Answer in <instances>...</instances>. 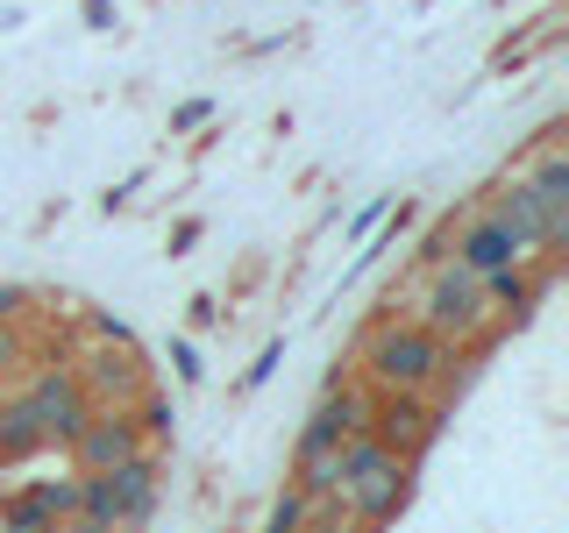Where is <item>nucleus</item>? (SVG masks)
<instances>
[{
    "instance_id": "18",
    "label": "nucleus",
    "mask_w": 569,
    "mask_h": 533,
    "mask_svg": "<svg viewBox=\"0 0 569 533\" xmlns=\"http://www.w3.org/2000/svg\"><path fill=\"white\" fill-rule=\"evenodd\" d=\"M171 363H178L186 384H200V349H192V342H171Z\"/></svg>"
},
{
    "instance_id": "15",
    "label": "nucleus",
    "mask_w": 569,
    "mask_h": 533,
    "mask_svg": "<svg viewBox=\"0 0 569 533\" xmlns=\"http://www.w3.org/2000/svg\"><path fill=\"white\" fill-rule=\"evenodd\" d=\"M22 355H29L22 328H14V320H0V378H14V370H22Z\"/></svg>"
},
{
    "instance_id": "14",
    "label": "nucleus",
    "mask_w": 569,
    "mask_h": 533,
    "mask_svg": "<svg viewBox=\"0 0 569 533\" xmlns=\"http://www.w3.org/2000/svg\"><path fill=\"white\" fill-rule=\"evenodd\" d=\"M136 426H142V441H164L171 434V399L142 391V399H136Z\"/></svg>"
},
{
    "instance_id": "9",
    "label": "nucleus",
    "mask_w": 569,
    "mask_h": 533,
    "mask_svg": "<svg viewBox=\"0 0 569 533\" xmlns=\"http://www.w3.org/2000/svg\"><path fill=\"white\" fill-rule=\"evenodd\" d=\"M100 484H107V512H114V533H136V526H150V512H157V491H164L157 449L129 455L121 470H107Z\"/></svg>"
},
{
    "instance_id": "3",
    "label": "nucleus",
    "mask_w": 569,
    "mask_h": 533,
    "mask_svg": "<svg viewBox=\"0 0 569 533\" xmlns=\"http://www.w3.org/2000/svg\"><path fill=\"white\" fill-rule=\"evenodd\" d=\"M406 320L427 328L441 349H485L498 334V313H491L485 284L462 271V263H427V284H420V299H413Z\"/></svg>"
},
{
    "instance_id": "1",
    "label": "nucleus",
    "mask_w": 569,
    "mask_h": 533,
    "mask_svg": "<svg viewBox=\"0 0 569 533\" xmlns=\"http://www.w3.org/2000/svg\"><path fill=\"white\" fill-rule=\"evenodd\" d=\"M449 370H456V349H441L427 328H413V320H399V313H385L378 328L363 334V349H356V384L378 391V399H391V391L435 399Z\"/></svg>"
},
{
    "instance_id": "10",
    "label": "nucleus",
    "mask_w": 569,
    "mask_h": 533,
    "mask_svg": "<svg viewBox=\"0 0 569 533\" xmlns=\"http://www.w3.org/2000/svg\"><path fill=\"white\" fill-rule=\"evenodd\" d=\"M520 178H527V192H533V200H541V213H548V221H556L562 235H569V150L556 142V129L541 135V150H533V164H527Z\"/></svg>"
},
{
    "instance_id": "19",
    "label": "nucleus",
    "mask_w": 569,
    "mask_h": 533,
    "mask_svg": "<svg viewBox=\"0 0 569 533\" xmlns=\"http://www.w3.org/2000/svg\"><path fill=\"white\" fill-rule=\"evenodd\" d=\"M22 306H29L22 284H0V320H22Z\"/></svg>"
},
{
    "instance_id": "2",
    "label": "nucleus",
    "mask_w": 569,
    "mask_h": 533,
    "mask_svg": "<svg viewBox=\"0 0 569 533\" xmlns=\"http://www.w3.org/2000/svg\"><path fill=\"white\" fill-rule=\"evenodd\" d=\"M335 462H342L335 505H342L356 526H385V520H399V505L413 497V462H399L378 434H370V426H363V434H349L342 449H335Z\"/></svg>"
},
{
    "instance_id": "6",
    "label": "nucleus",
    "mask_w": 569,
    "mask_h": 533,
    "mask_svg": "<svg viewBox=\"0 0 569 533\" xmlns=\"http://www.w3.org/2000/svg\"><path fill=\"white\" fill-rule=\"evenodd\" d=\"M370 426V391L356 384V378H342L328 391V399L313 405V420L299 426V449H292V470H307V462H320V455H335L349 434H363Z\"/></svg>"
},
{
    "instance_id": "17",
    "label": "nucleus",
    "mask_w": 569,
    "mask_h": 533,
    "mask_svg": "<svg viewBox=\"0 0 569 533\" xmlns=\"http://www.w3.org/2000/svg\"><path fill=\"white\" fill-rule=\"evenodd\" d=\"M207 121H213V100H186L171 114V135H192V129H207Z\"/></svg>"
},
{
    "instance_id": "12",
    "label": "nucleus",
    "mask_w": 569,
    "mask_h": 533,
    "mask_svg": "<svg viewBox=\"0 0 569 533\" xmlns=\"http://www.w3.org/2000/svg\"><path fill=\"white\" fill-rule=\"evenodd\" d=\"M29 455H43V434H36L22 399H0V470H22Z\"/></svg>"
},
{
    "instance_id": "16",
    "label": "nucleus",
    "mask_w": 569,
    "mask_h": 533,
    "mask_svg": "<svg viewBox=\"0 0 569 533\" xmlns=\"http://www.w3.org/2000/svg\"><path fill=\"white\" fill-rule=\"evenodd\" d=\"M307 533H370V526H356L342 505H313V520H307Z\"/></svg>"
},
{
    "instance_id": "11",
    "label": "nucleus",
    "mask_w": 569,
    "mask_h": 533,
    "mask_svg": "<svg viewBox=\"0 0 569 533\" xmlns=\"http://www.w3.org/2000/svg\"><path fill=\"white\" fill-rule=\"evenodd\" d=\"M548 263H556V257H548ZM548 263H506V271L477 278L485 299H491V313L498 320H527L533 306H541V292H548Z\"/></svg>"
},
{
    "instance_id": "13",
    "label": "nucleus",
    "mask_w": 569,
    "mask_h": 533,
    "mask_svg": "<svg viewBox=\"0 0 569 533\" xmlns=\"http://www.w3.org/2000/svg\"><path fill=\"white\" fill-rule=\"evenodd\" d=\"M307 520H313V497L299 491V484H284L278 505H271V526H263V533H307Z\"/></svg>"
},
{
    "instance_id": "21",
    "label": "nucleus",
    "mask_w": 569,
    "mask_h": 533,
    "mask_svg": "<svg viewBox=\"0 0 569 533\" xmlns=\"http://www.w3.org/2000/svg\"><path fill=\"white\" fill-rule=\"evenodd\" d=\"M192 242H200V221H178V228H171V257H186Z\"/></svg>"
},
{
    "instance_id": "24",
    "label": "nucleus",
    "mask_w": 569,
    "mask_h": 533,
    "mask_svg": "<svg viewBox=\"0 0 569 533\" xmlns=\"http://www.w3.org/2000/svg\"><path fill=\"white\" fill-rule=\"evenodd\" d=\"M0 399H8V378H0Z\"/></svg>"
},
{
    "instance_id": "4",
    "label": "nucleus",
    "mask_w": 569,
    "mask_h": 533,
    "mask_svg": "<svg viewBox=\"0 0 569 533\" xmlns=\"http://www.w3.org/2000/svg\"><path fill=\"white\" fill-rule=\"evenodd\" d=\"M93 334H100V342L71 363V378H79V391H86L93 413H129L142 391H150V378H142V363H136V349H129V334H121V328H107V320H100Z\"/></svg>"
},
{
    "instance_id": "5",
    "label": "nucleus",
    "mask_w": 569,
    "mask_h": 533,
    "mask_svg": "<svg viewBox=\"0 0 569 533\" xmlns=\"http://www.w3.org/2000/svg\"><path fill=\"white\" fill-rule=\"evenodd\" d=\"M14 399L29 405L43 449H71V434L93 420V405H86V391H79V378H71V363H43L22 391H14Z\"/></svg>"
},
{
    "instance_id": "8",
    "label": "nucleus",
    "mask_w": 569,
    "mask_h": 533,
    "mask_svg": "<svg viewBox=\"0 0 569 533\" xmlns=\"http://www.w3.org/2000/svg\"><path fill=\"white\" fill-rule=\"evenodd\" d=\"M150 441H142V426H136V413H93L71 434V462H79V476H107V470H121L129 455H142Z\"/></svg>"
},
{
    "instance_id": "7",
    "label": "nucleus",
    "mask_w": 569,
    "mask_h": 533,
    "mask_svg": "<svg viewBox=\"0 0 569 533\" xmlns=\"http://www.w3.org/2000/svg\"><path fill=\"white\" fill-rule=\"evenodd\" d=\"M370 434H378L399 462H420L427 449H435V434H441V405L413 399V391H391V399L370 391Z\"/></svg>"
},
{
    "instance_id": "23",
    "label": "nucleus",
    "mask_w": 569,
    "mask_h": 533,
    "mask_svg": "<svg viewBox=\"0 0 569 533\" xmlns=\"http://www.w3.org/2000/svg\"><path fill=\"white\" fill-rule=\"evenodd\" d=\"M86 22H93V29H114V0H86Z\"/></svg>"
},
{
    "instance_id": "22",
    "label": "nucleus",
    "mask_w": 569,
    "mask_h": 533,
    "mask_svg": "<svg viewBox=\"0 0 569 533\" xmlns=\"http://www.w3.org/2000/svg\"><path fill=\"white\" fill-rule=\"evenodd\" d=\"M278 363H284V349L271 342V349H263V363H249V384H263V378H271V370H278Z\"/></svg>"
},
{
    "instance_id": "20",
    "label": "nucleus",
    "mask_w": 569,
    "mask_h": 533,
    "mask_svg": "<svg viewBox=\"0 0 569 533\" xmlns=\"http://www.w3.org/2000/svg\"><path fill=\"white\" fill-rule=\"evenodd\" d=\"M43 533H114V526H100V520H86V512H71V520H58V526H43Z\"/></svg>"
}]
</instances>
